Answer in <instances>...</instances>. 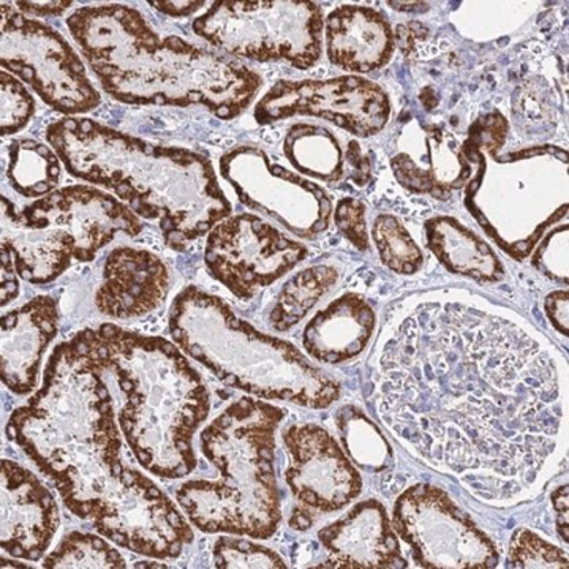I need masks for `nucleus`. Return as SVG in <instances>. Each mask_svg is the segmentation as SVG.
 Returning a JSON list of instances; mask_svg holds the SVG:
<instances>
[{
  "label": "nucleus",
  "instance_id": "obj_34",
  "mask_svg": "<svg viewBox=\"0 0 569 569\" xmlns=\"http://www.w3.org/2000/svg\"><path fill=\"white\" fill-rule=\"evenodd\" d=\"M335 220L343 238L356 249L367 252L370 247L367 234L366 206L355 198H343L336 206Z\"/></svg>",
  "mask_w": 569,
  "mask_h": 569
},
{
  "label": "nucleus",
  "instance_id": "obj_9",
  "mask_svg": "<svg viewBox=\"0 0 569 569\" xmlns=\"http://www.w3.org/2000/svg\"><path fill=\"white\" fill-rule=\"evenodd\" d=\"M0 62L3 70L32 86L48 107L69 118L96 110L102 103L69 41L11 3H2Z\"/></svg>",
  "mask_w": 569,
  "mask_h": 569
},
{
  "label": "nucleus",
  "instance_id": "obj_7",
  "mask_svg": "<svg viewBox=\"0 0 569 569\" xmlns=\"http://www.w3.org/2000/svg\"><path fill=\"white\" fill-rule=\"evenodd\" d=\"M170 335L183 353L208 367L227 387L247 395L316 410L331 407L342 395L339 381L298 348L257 331L223 299L200 288L187 287L176 296Z\"/></svg>",
  "mask_w": 569,
  "mask_h": 569
},
{
  "label": "nucleus",
  "instance_id": "obj_8",
  "mask_svg": "<svg viewBox=\"0 0 569 569\" xmlns=\"http://www.w3.org/2000/svg\"><path fill=\"white\" fill-rule=\"evenodd\" d=\"M325 17L302 0L212 3L193 21L198 37L231 56L260 62H288L307 70L321 58Z\"/></svg>",
  "mask_w": 569,
  "mask_h": 569
},
{
  "label": "nucleus",
  "instance_id": "obj_41",
  "mask_svg": "<svg viewBox=\"0 0 569 569\" xmlns=\"http://www.w3.org/2000/svg\"><path fill=\"white\" fill-rule=\"evenodd\" d=\"M310 515H312V512H310ZM310 515L309 509H305V511H301V509H299V511H295L290 519V526L299 531L309 529L313 523V518Z\"/></svg>",
  "mask_w": 569,
  "mask_h": 569
},
{
  "label": "nucleus",
  "instance_id": "obj_23",
  "mask_svg": "<svg viewBox=\"0 0 569 569\" xmlns=\"http://www.w3.org/2000/svg\"><path fill=\"white\" fill-rule=\"evenodd\" d=\"M373 307L358 293L340 296L306 326L307 353L323 365H342L362 353L376 331Z\"/></svg>",
  "mask_w": 569,
  "mask_h": 569
},
{
  "label": "nucleus",
  "instance_id": "obj_20",
  "mask_svg": "<svg viewBox=\"0 0 569 569\" xmlns=\"http://www.w3.org/2000/svg\"><path fill=\"white\" fill-rule=\"evenodd\" d=\"M58 326V302L51 296H39L2 317V383L14 395L36 389L41 359Z\"/></svg>",
  "mask_w": 569,
  "mask_h": 569
},
{
  "label": "nucleus",
  "instance_id": "obj_13",
  "mask_svg": "<svg viewBox=\"0 0 569 569\" xmlns=\"http://www.w3.org/2000/svg\"><path fill=\"white\" fill-rule=\"evenodd\" d=\"M307 254L306 246L260 217L239 213L209 231L204 261L217 282L239 299L249 301L258 290L282 279L305 261Z\"/></svg>",
  "mask_w": 569,
  "mask_h": 569
},
{
  "label": "nucleus",
  "instance_id": "obj_4",
  "mask_svg": "<svg viewBox=\"0 0 569 569\" xmlns=\"http://www.w3.org/2000/svg\"><path fill=\"white\" fill-rule=\"evenodd\" d=\"M47 140L71 176L107 187L138 217L159 223L164 244L178 252L231 216V203L201 153L80 118L51 123Z\"/></svg>",
  "mask_w": 569,
  "mask_h": 569
},
{
  "label": "nucleus",
  "instance_id": "obj_5",
  "mask_svg": "<svg viewBox=\"0 0 569 569\" xmlns=\"http://www.w3.org/2000/svg\"><path fill=\"white\" fill-rule=\"evenodd\" d=\"M92 337L104 370L126 396L119 427L140 466L167 479L192 473L193 437L211 411L203 378L162 337L108 323L92 329Z\"/></svg>",
  "mask_w": 569,
  "mask_h": 569
},
{
  "label": "nucleus",
  "instance_id": "obj_28",
  "mask_svg": "<svg viewBox=\"0 0 569 569\" xmlns=\"http://www.w3.org/2000/svg\"><path fill=\"white\" fill-rule=\"evenodd\" d=\"M336 422L347 455L356 466L370 473H380L392 466L391 445L362 410L353 406L340 408Z\"/></svg>",
  "mask_w": 569,
  "mask_h": 569
},
{
  "label": "nucleus",
  "instance_id": "obj_33",
  "mask_svg": "<svg viewBox=\"0 0 569 569\" xmlns=\"http://www.w3.org/2000/svg\"><path fill=\"white\" fill-rule=\"evenodd\" d=\"M0 88H2V134L20 132L31 121L36 102L31 93L22 86V82L14 78L9 71L3 70L0 74Z\"/></svg>",
  "mask_w": 569,
  "mask_h": 569
},
{
  "label": "nucleus",
  "instance_id": "obj_26",
  "mask_svg": "<svg viewBox=\"0 0 569 569\" xmlns=\"http://www.w3.org/2000/svg\"><path fill=\"white\" fill-rule=\"evenodd\" d=\"M61 159L58 153L33 140H17L9 146L7 179L26 198L48 197L61 181Z\"/></svg>",
  "mask_w": 569,
  "mask_h": 569
},
{
  "label": "nucleus",
  "instance_id": "obj_19",
  "mask_svg": "<svg viewBox=\"0 0 569 569\" xmlns=\"http://www.w3.org/2000/svg\"><path fill=\"white\" fill-rule=\"evenodd\" d=\"M170 290V271L149 250L119 247L108 254L96 306L103 316L130 320L159 309Z\"/></svg>",
  "mask_w": 569,
  "mask_h": 569
},
{
  "label": "nucleus",
  "instance_id": "obj_37",
  "mask_svg": "<svg viewBox=\"0 0 569 569\" xmlns=\"http://www.w3.org/2000/svg\"><path fill=\"white\" fill-rule=\"evenodd\" d=\"M347 163L351 181L356 182V186H365L370 179V160L369 157L362 156L358 142L351 141L348 146Z\"/></svg>",
  "mask_w": 569,
  "mask_h": 569
},
{
  "label": "nucleus",
  "instance_id": "obj_32",
  "mask_svg": "<svg viewBox=\"0 0 569 569\" xmlns=\"http://www.w3.org/2000/svg\"><path fill=\"white\" fill-rule=\"evenodd\" d=\"M217 568H287L274 550L239 538H219L212 549Z\"/></svg>",
  "mask_w": 569,
  "mask_h": 569
},
{
  "label": "nucleus",
  "instance_id": "obj_11",
  "mask_svg": "<svg viewBox=\"0 0 569 569\" xmlns=\"http://www.w3.org/2000/svg\"><path fill=\"white\" fill-rule=\"evenodd\" d=\"M89 520L114 545L152 559H178L194 538L170 497L132 468L100 498Z\"/></svg>",
  "mask_w": 569,
  "mask_h": 569
},
{
  "label": "nucleus",
  "instance_id": "obj_39",
  "mask_svg": "<svg viewBox=\"0 0 569 569\" xmlns=\"http://www.w3.org/2000/svg\"><path fill=\"white\" fill-rule=\"evenodd\" d=\"M22 13L36 14V17H56L69 10L71 2H17Z\"/></svg>",
  "mask_w": 569,
  "mask_h": 569
},
{
  "label": "nucleus",
  "instance_id": "obj_1",
  "mask_svg": "<svg viewBox=\"0 0 569 569\" xmlns=\"http://www.w3.org/2000/svg\"><path fill=\"white\" fill-rule=\"evenodd\" d=\"M378 413L418 458L505 501L537 485L563 402L552 348L518 318L437 295L407 310L380 355Z\"/></svg>",
  "mask_w": 569,
  "mask_h": 569
},
{
  "label": "nucleus",
  "instance_id": "obj_29",
  "mask_svg": "<svg viewBox=\"0 0 569 569\" xmlns=\"http://www.w3.org/2000/svg\"><path fill=\"white\" fill-rule=\"evenodd\" d=\"M372 236L381 261L397 274H417L425 264L422 250L397 217L389 213L378 216Z\"/></svg>",
  "mask_w": 569,
  "mask_h": 569
},
{
  "label": "nucleus",
  "instance_id": "obj_24",
  "mask_svg": "<svg viewBox=\"0 0 569 569\" xmlns=\"http://www.w3.org/2000/svg\"><path fill=\"white\" fill-rule=\"evenodd\" d=\"M427 246L452 274L470 277L479 283L503 280L500 258L485 239L452 217H437L426 223Z\"/></svg>",
  "mask_w": 569,
  "mask_h": 569
},
{
  "label": "nucleus",
  "instance_id": "obj_21",
  "mask_svg": "<svg viewBox=\"0 0 569 569\" xmlns=\"http://www.w3.org/2000/svg\"><path fill=\"white\" fill-rule=\"evenodd\" d=\"M329 62L351 73H369L391 61L395 32L380 11L361 6H342L325 21Z\"/></svg>",
  "mask_w": 569,
  "mask_h": 569
},
{
  "label": "nucleus",
  "instance_id": "obj_10",
  "mask_svg": "<svg viewBox=\"0 0 569 569\" xmlns=\"http://www.w3.org/2000/svg\"><path fill=\"white\" fill-rule=\"evenodd\" d=\"M392 526L421 568L486 569L500 561L496 542L437 486L403 490L395 505Z\"/></svg>",
  "mask_w": 569,
  "mask_h": 569
},
{
  "label": "nucleus",
  "instance_id": "obj_18",
  "mask_svg": "<svg viewBox=\"0 0 569 569\" xmlns=\"http://www.w3.org/2000/svg\"><path fill=\"white\" fill-rule=\"evenodd\" d=\"M329 563L337 568H407L395 526L381 501H361L318 531Z\"/></svg>",
  "mask_w": 569,
  "mask_h": 569
},
{
  "label": "nucleus",
  "instance_id": "obj_27",
  "mask_svg": "<svg viewBox=\"0 0 569 569\" xmlns=\"http://www.w3.org/2000/svg\"><path fill=\"white\" fill-rule=\"evenodd\" d=\"M339 269L329 264H317L302 269L283 284L271 312V325L276 331H290L307 313L336 287Z\"/></svg>",
  "mask_w": 569,
  "mask_h": 569
},
{
  "label": "nucleus",
  "instance_id": "obj_12",
  "mask_svg": "<svg viewBox=\"0 0 569 569\" xmlns=\"http://www.w3.org/2000/svg\"><path fill=\"white\" fill-rule=\"evenodd\" d=\"M220 171L242 204L271 217L290 233L313 239L328 230L332 216L329 194L272 162L263 149L241 146L224 153Z\"/></svg>",
  "mask_w": 569,
  "mask_h": 569
},
{
  "label": "nucleus",
  "instance_id": "obj_30",
  "mask_svg": "<svg viewBox=\"0 0 569 569\" xmlns=\"http://www.w3.org/2000/svg\"><path fill=\"white\" fill-rule=\"evenodd\" d=\"M43 568H126V560L102 538L71 531L43 560Z\"/></svg>",
  "mask_w": 569,
  "mask_h": 569
},
{
  "label": "nucleus",
  "instance_id": "obj_3",
  "mask_svg": "<svg viewBox=\"0 0 569 569\" xmlns=\"http://www.w3.org/2000/svg\"><path fill=\"white\" fill-rule=\"evenodd\" d=\"M67 26L103 91L118 102L203 104L217 118L233 119L261 88L253 70L179 37L162 39L127 6L84 7Z\"/></svg>",
  "mask_w": 569,
  "mask_h": 569
},
{
  "label": "nucleus",
  "instance_id": "obj_17",
  "mask_svg": "<svg viewBox=\"0 0 569 569\" xmlns=\"http://www.w3.org/2000/svg\"><path fill=\"white\" fill-rule=\"evenodd\" d=\"M0 545L13 559L37 561L59 529V508L50 490L28 468L2 460Z\"/></svg>",
  "mask_w": 569,
  "mask_h": 569
},
{
  "label": "nucleus",
  "instance_id": "obj_35",
  "mask_svg": "<svg viewBox=\"0 0 569 569\" xmlns=\"http://www.w3.org/2000/svg\"><path fill=\"white\" fill-rule=\"evenodd\" d=\"M2 274H0V283H2V307L9 306L20 295V279H18L17 266H14L13 254L9 247L2 244Z\"/></svg>",
  "mask_w": 569,
  "mask_h": 569
},
{
  "label": "nucleus",
  "instance_id": "obj_40",
  "mask_svg": "<svg viewBox=\"0 0 569 569\" xmlns=\"http://www.w3.org/2000/svg\"><path fill=\"white\" fill-rule=\"evenodd\" d=\"M153 9L162 11L168 17H189L206 6V2H149Z\"/></svg>",
  "mask_w": 569,
  "mask_h": 569
},
{
  "label": "nucleus",
  "instance_id": "obj_16",
  "mask_svg": "<svg viewBox=\"0 0 569 569\" xmlns=\"http://www.w3.org/2000/svg\"><path fill=\"white\" fill-rule=\"evenodd\" d=\"M283 441L290 455L284 479L302 507L329 515L361 496V473L323 427L290 426Z\"/></svg>",
  "mask_w": 569,
  "mask_h": 569
},
{
  "label": "nucleus",
  "instance_id": "obj_6",
  "mask_svg": "<svg viewBox=\"0 0 569 569\" xmlns=\"http://www.w3.org/2000/svg\"><path fill=\"white\" fill-rule=\"evenodd\" d=\"M284 411L242 397L200 437L217 481L193 479L176 492L187 519L203 533L269 539L282 522L274 470L276 430Z\"/></svg>",
  "mask_w": 569,
  "mask_h": 569
},
{
  "label": "nucleus",
  "instance_id": "obj_2",
  "mask_svg": "<svg viewBox=\"0 0 569 569\" xmlns=\"http://www.w3.org/2000/svg\"><path fill=\"white\" fill-rule=\"evenodd\" d=\"M104 367L84 329L56 347L43 385L7 422L17 443L81 519H91L100 498L121 481V436Z\"/></svg>",
  "mask_w": 569,
  "mask_h": 569
},
{
  "label": "nucleus",
  "instance_id": "obj_38",
  "mask_svg": "<svg viewBox=\"0 0 569 569\" xmlns=\"http://www.w3.org/2000/svg\"><path fill=\"white\" fill-rule=\"evenodd\" d=\"M550 500L556 509L557 530H559L560 538L568 542V486H560L553 490Z\"/></svg>",
  "mask_w": 569,
  "mask_h": 569
},
{
  "label": "nucleus",
  "instance_id": "obj_36",
  "mask_svg": "<svg viewBox=\"0 0 569 569\" xmlns=\"http://www.w3.org/2000/svg\"><path fill=\"white\" fill-rule=\"evenodd\" d=\"M546 313H548L550 325L560 332L568 336V291L559 290L550 293L546 298Z\"/></svg>",
  "mask_w": 569,
  "mask_h": 569
},
{
  "label": "nucleus",
  "instance_id": "obj_42",
  "mask_svg": "<svg viewBox=\"0 0 569 569\" xmlns=\"http://www.w3.org/2000/svg\"><path fill=\"white\" fill-rule=\"evenodd\" d=\"M2 568H28L24 563H18V561H11L2 559Z\"/></svg>",
  "mask_w": 569,
  "mask_h": 569
},
{
  "label": "nucleus",
  "instance_id": "obj_22",
  "mask_svg": "<svg viewBox=\"0 0 569 569\" xmlns=\"http://www.w3.org/2000/svg\"><path fill=\"white\" fill-rule=\"evenodd\" d=\"M2 244L13 254L18 276L33 284L54 282L77 261L69 231L29 227L20 208L7 197H2Z\"/></svg>",
  "mask_w": 569,
  "mask_h": 569
},
{
  "label": "nucleus",
  "instance_id": "obj_14",
  "mask_svg": "<svg viewBox=\"0 0 569 569\" xmlns=\"http://www.w3.org/2000/svg\"><path fill=\"white\" fill-rule=\"evenodd\" d=\"M295 116H313L336 123L355 137L380 133L391 118L388 93L359 77L279 81L257 104L254 119L272 123Z\"/></svg>",
  "mask_w": 569,
  "mask_h": 569
},
{
  "label": "nucleus",
  "instance_id": "obj_31",
  "mask_svg": "<svg viewBox=\"0 0 569 569\" xmlns=\"http://www.w3.org/2000/svg\"><path fill=\"white\" fill-rule=\"evenodd\" d=\"M568 553L529 529H519L509 542V568H563L569 567Z\"/></svg>",
  "mask_w": 569,
  "mask_h": 569
},
{
  "label": "nucleus",
  "instance_id": "obj_25",
  "mask_svg": "<svg viewBox=\"0 0 569 569\" xmlns=\"http://www.w3.org/2000/svg\"><path fill=\"white\" fill-rule=\"evenodd\" d=\"M283 151L296 170L318 181L339 182L348 170L339 138L321 126L296 123L284 137Z\"/></svg>",
  "mask_w": 569,
  "mask_h": 569
},
{
  "label": "nucleus",
  "instance_id": "obj_15",
  "mask_svg": "<svg viewBox=\"0 0 569 569\" xmlns=\"http://www.w3.org/2000/svg\"><path fill=\"white\" fill-rule=\"evenodd\" d=\"M29 227L63 228L74 239V257L89 263L116 234L138 236L141 220L118 198L89 186H70L20 208Z\"/></svg>",
  "mask_w": 569,
  "mask_h": 569
}]
</instances>
